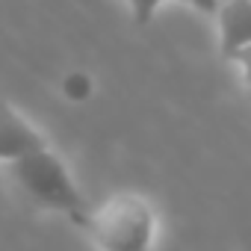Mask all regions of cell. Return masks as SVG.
<instances>
[{"label": "cell", "instance_id": "1", "mask_svg": "<svg viewBox=\"0 0 251 251\" xmlns=\"http://www.w3.org/2000/svg\"><path fill=\"white\" fill-rule=\"evenodd\" d=\"M100 251H151L157 219L148 198L118 192L98 207H89L80 225Z\"/></svg>", "mask_w": 251, "mask_h": 251}, {"label": "cell", "instance_id": "2", "mask_svg": "<svg viewBox=\"0 0 251 251\" xmlns=\"http://www.w3.org/2000/svg\"><path fill=\"white\" fill-rule=\"evenodd\" d=\"M9 177L30 195V201H36L42 210H53L68 216L74 225H80V219L86 216L89 204L83 198V192L77 189V183L71 180L68 166L50 151V148H39L33 154H24L21 160L9 163Z\"/></svg>", "mask_w": 251, "mask_h": 251}, {"label": "cell", "instance_id": "3", "mask_svg": "<svg viewBox=\"0 0 251 251\" xmlns=\"http://www.w3.org/2000/svg\"><path fill=\"white\" fill-rule=\"evenodd\" d=\"M219 18V39L222 56L248 68V48H251V0H227L213 12Z\"/></svg>", "mask_w": 251, "mask_h": 251}, {"label": "cell", "instance_id": "4", "mask_svg": "<svg viewBox=\"0 0 251 251\" xmlns=\"http://www.w3.org/2000/svg\"><path fill=\"white\" fill-rule=\"evenodd\" d=\"M39 148H48L45 136L9 100L0 98V163H15Z\"/></svg>", "mask_w": 251, "mask_h": 251}, {"label": "cell", "instance_id": "5", "mask_svg": "<svg viewBox=\"0 0 251 251\" xmlns=\"http://www.w3.org/2000/svg\"><path fill=\"white\" fill-rule=\"evenodd\" d=\"M163 3H169V0H127V9H130L133 21H136L139 27H145V24L157 15V9H160Z\"/></svg>", "mask_w": 251, "mask_h": 251}, {"label": "cell", "instance_id": "6", "mask_svg": "<svg viewBox=\"0 0 251 251\" xmlns=\"http://www.w3.org/2000/svg\"><path fill=\"white\" fill-rule=\"evenodd\" d=\"M62 92H65L71 100H83V98H89V92H92V80H89L86 74H71V77H65Z\"/></svg>", "mask_w": 251, "mask_h": 251}, {"label": "cell", "instance_id": "7", "mask_svg": "<svg viewBox=\"0 0 251 251\" xmlns=\"http://www.w3.org/2000/svg\"><path fill=\"white\" fill-rule=\"evenodd\" d=\"M189 3H192L198 12H207V15H213V12L219 9V0H189Z\"/></svg>", "mask_w": 251, "mask_h": 251}]
</instances>
